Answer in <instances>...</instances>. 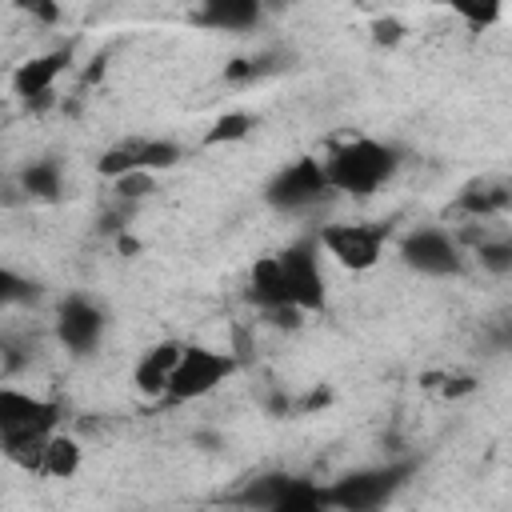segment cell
Instances as JSON below:
<instances>
[{"label": "cell", "mask_w": 512, "mask_h": 512, "mask_svg": "<svg viewBox=\"0 0 512 512\" xmlns=\"http://www.w3.org/2000/svg\"><path fill=\"white\" fill-rule=\"evenodd\" d=\"M56 424H60L56 400H40V396L20 392L12 384L0 388V448L24 472H36L40 448L56 432Z\"/></svg>", "instance_id": "1"}, {"label": "cell", "mask_w": 512, "mask_h": 512, "mask_svg": "<svg viewBox=\"0 0 512 512\" xmlns=\"http://www.w3.org/2000/svg\"><path fill=\"white\" fill-rule=\"evenodd\" d=\"M324 172L332 192H348V196H372L380 184L392 180L396 172V148L372 136H356L336 144L324 156Z\"/></svg>", "instance_id": "2"}, {"label": "cell", "mask_w": 512, "mask_h": 512, "mask_svg": "<svg viewBox=\"0 0 512 512\" xmlns=\"http://www.w3.org/2000/svg\"><path fill=\"white\" fill-rule=\"evenodd\" d=\"M328 192H332V184H328L324 160L300 156V160L284 164V168L268 180L264 200H268L272 208H280V212H308V208H316Z\"/></svg>", "instance_id": "3"}, {"label": "cell", "mask_w": 512, "mask_h": 512, "mask_svg": "<svg viewBox=\"0 0 512 512\" xmlns=\"http://www.w3.org/2000/svg\"><path fill=\"white\" fill-rule=\"evenodd\" d=\"M316 244L344 268L364 272L384 256L388 244V228L384 224H368V220H344V224H324L316 232Z\"/></svg>", "instance_id": "4"}, {"label": "cell", "mask_w": 512, "mask_h": 512, "mask_svg": "<svg viewBox=\"0 0 512 512\" xmlns=\"http://www.w3.org/2000/svg\"><path fill=\"white\" fill-rule=\"evenodd\" d=\"M232 372H236V360H232L228 352L200 348V344H184L180 364H176L172 384H168V400H176V404H184V400H200V396L216 392Z\"/></svg>", "instance_id": "5"}, {"label": "cell", "mask_w": 512, "mask_h": 512, "mask_svg": "<svg viewBox=\"0 0 512 512\" xmlns=\"http://www.w3.org/2000/svg\"><path fill=\"white\" fill-rule=\"evenodd\" d=\"M180 160V144L172 140H152V136H128L120 144H112L100 160H96V172L116 180L124 172H156V168H172Z\"/></svg>", "instance_id": "6"}, {"label": "cell", "mask_w": 512, "mask_h": 512, "mask_svg": "<svg viewBox=\"0 0 512 512\" xmlns=\"http://www.w3.org/2000/svg\"><path fill=\"white\" fill-rule=\"evenodd\" d=\"M400 476H404V468H368V472L344 476L332 488H324V500H328V508L368 512V508H380L384 500H392V492L400 488Z\"/></svg>", "instance_id": "7"}, {"label": "cell", "mask_w": 512, "mask_h": 512, "mask_svg": "<svg viewBox=\"0 0 512 512\" xmlns=\"http://www.w3.org/2000/svg\"><path fill=\"white\" fill-rule=\"evenodd\" d=\"M400 256L408 268L424 272V276H456L464 268L460 244L444 232V228H416L400 240Z\"/></svg>", "instance_id": "8"}, {"label": "cell", "mask_w": 512, "mask_h": 512, "mask_svg": "<svg viewBox=\"0 0 512 512\" xmlns=\"http://www.w3.org/2000/svg\"><path fill=\"white\" fill-rule=\"evenodd\" d=\"M280 256V268H284V280H288V296L296 308L312 312L324 304V272H320V244L316 240H300V244H288Z\"/></svg>", "instance_id": "9"}, {"label": "cell", "mask_w": 512, "mask_h": 512, "mask_svg": "<svg viewBox=\"0 0 512 512\" xmlns=\"http://www.w3.org/2000/svg\"><path fill=\"white\" fill-rule=\"evenodd\" d=\"M56 340L72 356H88L104 340V312L88 296H68L56 308Z\"/></svg>", "instance_id": "10"}, {"label": "cell", "mask_w": 512, "mask_h": 512, "mask_svg": "<svg viewBox=\"0 0 512 512\" xmlns=\"http://www.w3.org/2000/svg\"><path fill=\"white\" fill-rule=\"evenodd\" d=\"M64 64H68V52H48V56H32V60L16 64L12 68V92L28 108H44L52 100V88H56Z\"/></svg>", "instance_id": "11"}, {"label": "cell", "mask_w": 512, "mask_h": 512, "mask_svg": "<svg viewBox=\"0 0 512 512\" xmlns=\"http://www.w3.org/2000/svg\"><path fill=\"white\" fill-rule=\"evenodd\" d=\"M180 352H184V344H176V340H164V344H152L140 360H136V368H132V384L144 392V396H168V384H172V372H176V364H180Z\"/></svg>", "instance_id": "12"}, {"label": "cell", "mask_w": 512, "mask_h": 512, "mask_svg": "<svg viewBox=\"0 0 512 512\" xmlns=\"http://www.w3.org/2000/svg\"><path fill=\"white\" fill-rule=\"evenodd\" d=\"M264 16V0H200L196 20L216 32H248Z\"/></svg>", "instance_id": "13"}, {"label": "cell", "mask_w": 512, "mask_h": 512, "mask_svg": "<svg viewBox=\"0 0 512 512\" xmlns=\"http://www.w3.org/2000/svg\"><path fill=\"white\" fill-rule=\"evenodd\" d=\"M80 472V444L64 432H52L40 448V460H36V472L32 476H44V480H72Z\"/></svg>", "instance_id": "14"}, {"label": "cell", "mask_w": 512, "mask_h": 512, "mask_svg": "<svg viewBox=\"0 0 512 512\" xmlns=\"http://www.w3.org/2000/svg\"><path fill=\"white\" fill-rule=\"evenodd\" d=\"M512 204V188L508 184H496V180H484V184H472L464 196H460V212L468 216H492V212H504Z\"/></svg>", "instance_id": "15"}, {"label": "cell", "mask_w": 512, "mask_h": 512, "mask_svg": "<svg viewBox=\"0 0 512 512\" xmlns=\"http://www.w3.org/2000/svg\"><path fill=\"white\" fill-rule=\"evenodd\" d=\"M20 188L32 196V200H56L60 196V164L52 160H36L20 172Z\"/></svg>", "instance_id": "16"}, {"label": "cell", "mask_w": 512, "mask_h": 512, "mask_svg": "<svg viewBox=\"0 0 512 512\" xmlns=\"http://www.w3.org/2000/svg\"><path fill=\"white\" fill-rule=\"evenodd\" d=\"M504 4H508V0H448V8H452L464 24H472V28H492V24H500Z\"/></svg>", "instance_id": "17"}, {"label": "cell", "mask_w": 512, "mask_h": 512, "mask_svg": "<svg viewBox=\"0 0 512 512\" xmlns=\"http://www.w3.org/2000/svg\"><path fill=\"white\" fill-rule=\"evenodd\" d=\"M476 260H480V268H488V272H496V276H508V272H512V236L480 240V244H476Z\"/></svg>", "instance_id": "18"}, {"label": "cell", "mask_w": 512, "mask_h": 512, "mask_svg": "<svg viewBox=\"0 0 512 512\" xmlns=\"http://www.w3.org/2000/svg\"><path fill=\"white\" fill-rule=\"evenodd\" d=\"M248 128H252V116L248 112H224L212 128H208V136H204V144H228V140H244L248 136Z\"/></svg>", "instance_id": "19"}, {"label": "cell", "mask_w": 512, "mask_h": 512, "mask_svg": "<svg viewBox=\"0 0 512 512\" xmlns=\"http://www.w3.org/2000/svg\"><path fill=\"white\" fill-rule=\"evenodd\" d=\"M112 188H116V196L120 200H140V196H148L152 188H156V172H124V176H116L112 180Z\"/></svg>", "instance_id": "20"}, {"label": "cell", "mask_w": 512, "mask_h": 512, "mask_svg": "<svg viewBox=\"0 0 512 512\" xmlns=\"http://www.w3.org/2000/svg\"><path fill=\"white\" fill-rule=\"evenodd\" d=\"M16 8L28 16V20H36V24H44V28H52V24H60V0H16Z\"/></svg>", "instance_id": "21"}, {"label": "cell", "mask_w": 512, "mask_h": 512, "mask_svg": "<svg viewBox=\"0 0 512 512\" xmlns=\"http://www.w3.org/2000/svg\"><path fill=\"white\" fill-rule=\"evenodd\" d=\"M372 40L376 44H400L404 40V24L400 20H392V16H384V20H372Z\"/></svg>", "instance_id": "22"}]
</instances>
